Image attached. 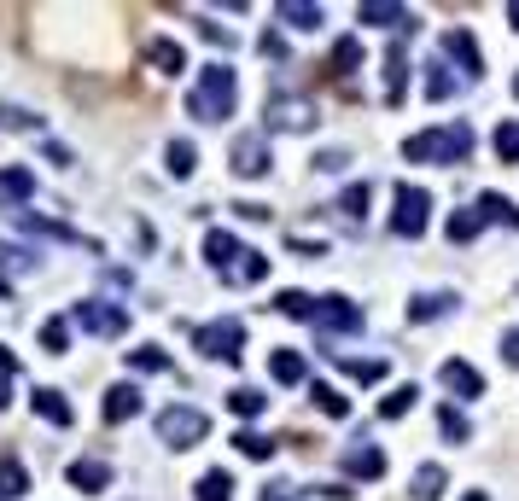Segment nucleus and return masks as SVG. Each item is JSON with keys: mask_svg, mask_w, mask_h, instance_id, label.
Listing matches in <instances>:
<instances>
[{"mask_svg": "<svg viewBox=\"0 0 519 501\" xmlns=\"http://www.w3.org/2000/svg\"><path fill=\"white\" fill-rule=\"evenodd\" d=\"M403 158L409 164H467L473 158V129L467 123H444V129H420L403 140Z\"/></svg>", "mask_w": 519, "mask_h": 501, "instance_id": "obj_1", "label": "nucleus"}, {"mask_svg": "<svg viewBox=\"0 0 519 501\" xmlns=\"http://www.w3.org/2000/svg\"><path fill=\"white\" fill-rule=\"evenodd\" d=\"M234 100H240V76L228 65H205L199 82H193V94H187V117L222 123V117H234Z\"/></svg>", "mask_w": 519, "mask_h": 501, "instance_id": "obj_2", "label": "nucleus"}, {"mask_svg": "<svg viewBox=\"0 0 519 501\" xmlns=\"http://www.w3.org/2000/svg\"><path fill=\"white\" fill-rule=\"evenodd\" d=\"M70 321H76L82 333H94V338L129 333V309H123V303H105V298H82L76 309H70Z\"/></svg>", "mask_w": 519, "mask_h": 501, "instance_id": "obj_3", "label": "nucleus"}, {"mask_svg": "<svg viewBox=\"0 0 519 501\" xmlns=\"http://www.w3.org/2000/svg\"><path fill=\"white\" fill-rule=\"evenodd\" d=\"M205 432H210V420L199 408H187V402H175V408L158 414V437H164L170 449H193V443H205Z\"/></svg>", "mask_w": 519, "mask_h": 501, "instance_id": "obj_4", "label": "nucleus"}, {"mask_svg": "<svg viewBox=\"0 0 519 501\" xmlns=\"http://www.w3.org/2000/svg\"><path fill=\"white\" fill-rule=\"evenodd\" d=\"M426 222H432V193H426V187H415V181H403V187H397V216H391V234L420 239V234H426Z\"/></svg>", "mask_w": 519, "mask_h": 501, "instance_id": "obj_5", "label": "nucleus"}, {"mask_svg": "<svg viewBox=\"0 0 519 501\" xmlns=\"http://www.w3.org/2000/svg\"><path fill=\"white\" fill-rule=\"evenodd\" d=\"M193 344L205 350L210 362H240V344H245V327L228 315V321H210V327H199L193 333Z\"/></svg>", "mask_w": 519, "mask_h": 501, "instance_id": "obj_6", "label": "nucleus"}, {"mask_svg": "<svg viewBox=\"0 0 519 501\" xmlns=\"http://www.w3.org/2000/svg\"><path fill=\"white\" fill-rule=\"evenodd\" d=\"M310 321L321 327V333H362V309H356L350 298H321Z\"/></svg>", "mask_w": 519, "mask_h": 501, "instance_id": "obj_7", "label": "nucleus"}, {"mask_svg": "<svg viewBox=\"0 0 519 501\" xmlns=\"http://www.w3.org/2000/svg\"><path fill=\"white\" fill-rule=\"evenodd\" d=\"M228 164H234V175H245V181L269 175V140H263V134H240L234 152H228Z\"/></svg>", "mask_w": 519, "mask_h": 501, "instance_id": "obj_8", "label": "nucleus"}, {"mask_svg": "<svg viewBox=\"0 0 519 501\" xmlns=\"http://www.w3.org/2000/svg\"><path fill=\"white\" fill-rule=\"evenodd\" d=\"M315 123V105L304 94H275L269 100V129H310Z\"/></svg>", "mask_w": 519, "mask_h": 501, "instance_id": "obj_9", "label": "nucleus"}, {"mask_svg": "<svg viewBox=\"0 0 519 501\" xmlns=\"http://www.w3.org/2000/svg\"><path fill=\"white\" fill-rule=\"evenodd\" d=\"M240 257H245V245L228 234V228H210V234H205V263H210V268L234 274V263H240Z\"/></svg>", "mask_w": 519, "mask_h": 501, "instance_id": "obj_10", "label": "nucleus"}, {"mask_svg": "<svg viewBox=\"0 0 519 501\" xmlns=\"http://www.w3.org/2000/svg\"><path fill=\"white\" fill-rule=\"evenodd\" d=\"M35 199V169H24V164H12V169H0V204H30Z\"/></svg>", "mask_w": 519, "mask_h": 501, "instance_id": "obj_11", "label": "nucleus"}, {"mask_svg": "<svg viewBox=\"0 0 519 501\" xmlns=\"http://www.w3.org/2000/svg\"><path fill=\"white\" fill-rule=\"evenodd\" d=\"M345 472L350 478H385V449H374V443H350Z\"/></svg>", "mask_w": 519, "mask_h": 501, "instance_id": "obj_12", "label": "nucleus"}, {"mask_svg": "<svg viewBox=\"0 0 519 501\" xmlns=\"http://www.w3.org/2000/svg\"><path fill=\"white\" fill-rule=\"evenodd\" d=\"M444 385H450L455 397H485V373L473 368V362H444V373H438Z\"/></svg>", "mask_w": 519, "mask_h": 501, "instance_id": "obj_13", "label": "nucleus"}, {"mask_svg": "<svg viewBox=\"0 0 519 501\" xmlns=\"http://www.w3.org/2000/svg\"><path fill=\"white\" fill-rule=\"evenodd\" d=\"M111 426H123V420H135L140 414V385H111L105 391V408H100Z\"/></svg>", "mask_w": 519, "mask_h": 501, "instance_id": "obj_14", "label": "nucleus"}, {"mask_svg": "<svg viewBox=\"0 0 519 501\" xmlns=\"http://www.w3.org/2000/svg\"><path fill=\"white\" fill-rule=\"evenodd\" d=\"M70 484H76L82 496H100V490H111V467L94 461V455H88V461H70Z\"/></svg>", "mask_w": 519, "mask_h": 501, "instance_id": "obj_15", "label": "nucleus"}, {"mask_svg": "<svg viewBox=\"0 0 519 501\" xmlns=\"http://www.w3.org/2000/svg\"><path fill=\"white\" fill-rule=\"evenodd\" d=\"M362 24H385V30H415V12H409V6H391V0H368V6H362Z\"/></svg>", "mask_w": 519, "mask_h": 501, "instance_id": "obj_16", "label": "nucleus"}, {"mask_svg": "<svg viewBox=\"0 0 519 501\" xmlns=\"http://www.w3.org/2000/svg\"><path fill=\"white\" fill-rule=\"evenodd\" d=\"M403 88H409V53H403V41H397V47H385V100L397 105Z\"/></svg>", "mask_w": 519, "mask_h": 501, "instance_id": "obj_17", "label": "nucleus"}, {"mask_svg": "<svg viewBox=\"0 0 519 501\" xmlns=\"http://www.w3.org/2000/svg\"><path fill=\"white\" fill-rule=\"evenodd\" d=\"M444 53H450L467 76H479V65H485V59H479V41H473L467 30H444Z\"/></svg>", "mask_w": 519, "mask_h": 501, "instance_id": "obj_18", "label": "nucleus"}, {"mask_svg": "<svg viewBox=\"0 0 519 501\" xmlns=\"http://www.w3.org/2000/svg\"><path fill=\"white\" fill-rule=\"evenodd\" d=\"M146 59L164 70V76H175V70H187V53H181V41H170V35H158V41H146Z\"/></svg>", "mask_w": 519, "mask_h": 501, "instance_id": "obj_19", "label": "nucleus"}, {"mask_svg": "<svg viewBox=\"0 0 519 501\" xmlns=\"http://www.w3.org/2000/svg\"><path fill=\"white\" fill-rule=\"evenodd\" d=\"M35 414H41V420H47V426H70V402H65V391H53V385H41V391H35Z\"/></svg>", "mask_w": 519, "mask_h": 501, "instance_id": "obj_20", "label": "nucleus"}, {"mask_svg": "<svg viewBox=\"0 0 519 501\" xmlns=\"http://www.w3.org/2000/svg\"><path fill=\"white\" fill-rule=\"evenodd\" d=\"M275 12H280V24H292V30H321V18H327L310 0H280Z\"/></svg>", "mask_w": 519, "mask_h": 501, "instance_id": "obj_21", "label": "nucleus"}, {"mask_svg": "<svg viewBox=\"0 0 519 501\" xmlns=\"http://www.w3.org/2000/svg\"><path fill=\"white\" fill-rule=\"evenodd\" d=\"M30 490V472H24V461L18 455H0V501H18Z\"/></svg>", "mask_w": 519, "mask_h": 501, "instance_id": "obj_22", "label": "nucleus"}, {"mask_svg": "<svg viewBox=\"0 0 519 501\" xmlns=\"http://www.w3.org/2000/svg\"><path fill=\"white\" fill-rule=\"evenodd\" d=\"M269 373H275L280 385H304V356H298V350H275V356H269Z\"/></svg>", "mask_w": 519, "mask_h": 501, "instance_id": "obj_23", "label": "nucleus"}, {"mask_svg": "<svg viewBox=\"0 0 519 501\" xmlns=\"http://www.w3.org/2000/svg\"><path fill=\"white\" fill-rule=\"evenodd\" d=\"M228 408H234L240 420H257V414L269 408V397H263L257 385H234V391H228Z\"/></svg>", "mask_w": 519, "mask_h": 501, "instance_id": "obj_24", "label": "nucleus"}, {"mask_svg": "<svg viewBox=\"0 0 519 501\" xmlns=\"http://www.w3.org/2000/svg\"><path fill=\"white\" fill-rule=\"evenodd\" d=\"M444 484H450V478H444V467H438V461L415 467V501H438V496H444Z\"/></svg>", "mask_w": 519, "mask_h": 501, "instance_id": "obj_25", "label": "nucleus"}, {"mask_svg": "<svg viewBox=\"0 0 519 501\" xmlns=\"http://www.w3.org/2000/svg\"><path fill=\"white\" fill-rule=\"evenodd\" d=\"M345 373L356 379V385H380V379H385L391 368H385L380 356H345Z\"/></svg>", "mask_w": 519, "mask_h": 501, "instance_id": "obj_26", "label": "nucleus"}, {"mask_svg": "<svg viewBox=\"0 0 519 501\" xmlns=\"http://www.w3.org/2000/svg\"><path fill=\"white\" fill-rule=\"evenodd\" d=\"M479 234H485V216H479V210H455V216H450V239H455V245H473Z\"/></svg>", "mask_w": 519, "mask_h": 501, "instance_id": "obj_27", "label": "nucleus"}, {"mask_svg": "<svg viewBox=\"0 0 519 501\" xmlns=\"http://www.w3.org/2000/svg\"><path fill=\"white\" fill-rule=\"evenodd\" d=\"M368 199H374V187H368V181H350L345 193H339V210H345L350 222H362V216H368Z\"/></svg>", "mask_w": 519, "mask_h": 501, "instance_id": "obj_28", "label": "nucleus"}, {"mask_svg": "<svg viewBox=\"0 0 519 501\" xmlns=\"http://www.w3.org/2000/svg\"><path fill=\"white\" fill-rule=\"evenodd\" d=\"M310 397H315V408H321L327 420H345L350 414V397L345 391H333V385H310Z\"/></svg>", "mask_w": 519, "mask_h": 501, "instance_id": "obj_29", "label": "nucleus"}, {"mask_svg": "<svg viewBox=\"0 0 519 501\" xmlns=\"http://www.w3.org/2000/svg\"><path fill=\"white\" fill-rule=\"evenodd\" d=\"M415 402H420V385H397V391L380 402V420H403V414H409Z\"/></svg>", "mask_w": 519, "mask_h": 501, "instance_id": "obj_30", "label": "nucleus"}, {"mask_svg": "<svg viewBox=\"0 0 519 501\" xmlns=\"http://www.w3.org/2000/svg\"><path fill=\"white\" fill-rule=\"evenodd\" d=\"M450 303H455V292H426V298L409 303V315L415 321H438V315H450Z\"/></svg>", "mask_w": 519, "mask_h": 501, "instance_id": "obj_31", "label": "nucleus"}, {"mask_svg": "<svg viewBox=\"0 0 519 501\" xmlns=\"http://www.w3.org/2000/svg\"><path fill=\"white\" fill-rule=\"evenodd\" d=\"M479 216H485V222H502V228H519V210L502 199V193H485V199H479Z\"/></svg>", "mask_w": 519, "mask_h": 501, "instance_id": "obj_32", "label": "nucleus"}, {"mask_svg": "<svg viewBox=\"0 0 519 501\" xmlns=\"http://www.w3.org/2000/svg\"><path fill=\"white\" fill-rule=\"evenodd\" d=\"M164 158H170V175H175V181H187V175H193V164H199L193 140H170V152H164Z\"/></svg>", "mask_w": 519, "mask_h": 501, "instance_id": "obj_33", "label": "nucleus"}, {"mask_svg": "<svg viewBox=\"0 0 519 501\" xmlns=\"http://www.w3.org/2000/svg\"><path fill=\"white\" fill-rule=\"evenodd\" d=\"M263 274H269V257H263V251H245L240 263H234V274H228V280H240V286H257Z\"/></svg>", "mask_w": 519, "mask_h": 501, "instance_id": "obj_34", "label": "nucleus"}, {"mask_svg": "<svg viewBox=\"0 0 519 501\" xmlns=\"http://www.w3.org/2000/svg\"><path fill=\"white\" fill-rule=\"evenodd\" d=\"M199 501H234V478L228 472H205L199 478Z\"/></svg>", "mask_w": 519, "mask_h": 501, "instance_id": "obj_35", "label": "nucleus"}, {"mask_svg": "<svg viewBox=\"0 0 519 501\" xmlns=\"http://www.w3.org/2000/svg\"><path fill=\"white\" fill-rule=\"evenodd\" d=\"M275 309H280V315H292V321H310V315H315V298H310V292H280Z\"/></svg>", "mask_w": 519, "mask_h": 501, "instance_id": "obj_36", "label": "nucleus"}, {"mask_svg": "<svg viewBox=\"0 0 519 501\" xmlns=\"http://www.w3.org/2000/svg\"><path fill=\"white\" fill-rule=\"evenodd\" d=\"M129 368H140V373H164V368H170V356H164L158 344H140V350H129Z\"/></svg>", "mask_w": 519, "mask_h": 501, "instance_id": "obj_37", "label": "nucleus"}, {"mask_svg": "<svg viewBox=\"0 0 519 501\" xmlns=\"http://www.w3.org/2000/svg\"><path fill=\"white\" fill-rule=\"evenodd\" d=\"M234 443H240L245 461H269V455H275V437H263V432H240Z\"/></svg>", "mask_w": 519, "mask_h": 501, "instance_id": "obj_38", "label": "nucleus"}, {"mask_svg": "<svg viewBox=\"0 0 519 501\" xmlns=\"http://www.w3.org/2000/svg\"><path fill=\"white\" fill-rule=\"evenodd\" d=\"M41 350H47V356H65L70 350V321H47V327H41Z\"/></svg>", "mask_w": 519, "mask_h": 501, "instance_id": "obj_39", "label": "nucleus"}, {"mask_svg": "<svg viewBox=\"0 0 519 501\" xmlns=\"http://www.w3.org/2000/svg\"><path fill=\"white\" fill-rule=\"evenodd\" d=\"M356 65H362V47L345 35V41L333 47V76H356Z\"/></svg>", "mask_w": 519, "mask_h": 501, "instance_id": "obj_40", "label": "nucleus"}, {"mask_svg": "<svg viewBox=\"0 0 519 501\" xmlns=\"http://www.w3.org/2000/svg\"><path fill=\"white\" fill-rule=\"evenodd\" d=\"M438 432L450 437V443H467L473 426H467V414H461V408H444V414H438Z\"/></svg>", "mask_w": 519, "mask_h": 501, "instance_id": "obj_41", "label": "nucleus"}, {"mask_svg": "<svg viewBox=\"0 0 519 501\" xmlns=\"http://www.w3.org/2000/svg\"><path fill=\"white\" fill-rule=\"evenodd\" d=\"M0 129H41V117L24 105H0Z\"/></svg>", "mask_w": 519, "mask_h": 501, "instance_id": "obj_42", "label": "nucleus"}, {"mask_svg": "<svg viewBox=\"0 0 519 501\" xmlns=\"http://www.w3.org/2000/svg\"><path fill=\"white\" fill-rule=\"evenodd\" d=\"M496 158H502V164L519 158V123H502V129H496Z\"/></svg>", "mask_w": 519, "mask_h": 501, "instance_id": "obj_43", "label": "nucleus"}, {"mask_svg": "<svg viewBox=\"0 0 519 501\" xmlns=\"http://www.w3.org/2000/svg\"><path fill=\"white\" fill-rule=\"evenodd\" d=\"M426 94H432V100H450V94H455L450 65H432V76H426Z\"/></svg>", "mask_w": 519, "mask_h": 501, "instance_id": "obj_44", "label": "nucleus"}, {"mask_svg": "<svg viewBox=\"0 0 519 501\" xmlns=\"http://www.w3.org/2000/svg\"><path fill=\"white\" fill-rule=\"evenodd\" d=\"M502 362H508V368H519V333H502Z\"/></svg>", "mask_w": 519, "mask_h": 501, "instance_id": "obj_45", "label": "nucleus"}, {"mask_svg": "<svg viewBox=\"0 0 519 501\" xmlns=\"http://www.w3.org/2000/svg\"><path fill=\"white\" fill-rule=\"evenodd\" d=\"M245 222H269V204H234Z\"/></svg>", "mask_w": 519, "mask_h": 501, "instance_id": "obj_46", "label": "nucleus"}, {"mask_svg": "<svg viewBox=\"0 0 519 501\" xmlns=\"http://www.w3.org/2000/svg\"><path fill=\"white\" fill-rule=\"evenodd\" d=\"M199 35H205V41H222V47H228V41H234V35L222 30V24H199Z\"/></svg>", "mask_w": 519, "mask_h": 501, "instance_id": "obj_47", "label": "nucleus"}, {"mask_svg": "<svg viewBox=\"0 0 519 501\" xmlns=\"http://www.w3.org/2000/svg\"><path fill=\"white\" fill-rule=\"evenodd\" d=\"M257 501H292V490H286V484H269V490H263Z\"/></svg>", "mask_w": 519, "mask_h": 501, "instance_id": "obj_48", "label": "nucleus"}, {"mask_svg": "<svg viewBox=\"0 0 519 501\" xmlns=\"http://www.w3.org/2000/svg\"><path fill=\"white\" fill-rule=\"evenodd\" d=\"M508 24H514V30H519V0H514V6H508Z\"/></svg>", "mask_w": 519, "mask_h": 501, "instance_id": "obj_49", "label": "nucleus"}, {"mask_svg": "<svg viewBox=\"0 0 519 501\" xmlns=\"http://www.w3.org/2000/svg\"><path fill=\"white\" fill-rule=\"evenodd\" d=\"M461 501H490V496H479V490H473V496H461Z\"/></svg>", "mask_w": 519, "mask_h": 501, "instance_id": "obj_50", "label": "nucleus"}, {"mask_svg": "<svg viewBox=\"0 0 519 501\" xmlns=\"http://www.w3.org/2000/svg\"><path fill=\"white\" fill-rule=\"evenodd\" d=\"M514 94H519V76H514Z\"/></svg>", "mask_w": 519, "mask_h": 501, "instance_id": "obj_51", "label": "nucleus"}]
</instances>
